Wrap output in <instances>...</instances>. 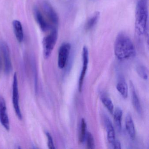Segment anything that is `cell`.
Wrapping results in <instances>:
<instances>
[{
  "label": "cell",
  "mask_w": 149,
  "mask_h": 149,
  "mask_svg": "<svg viewBox=\"0 0 149 149\" xmlns=\"http://www.w3.org/2000/svg\"><path fill=\"white\" fill-rule=\"evenodd\" d=\"M116 57L120 61L127 60L136 55V49L132 41L127 34L120 33L118 35L114 45Z\"/></svg>",
  "instance_id": "6da1fadb"
},
{
  "label": "cell",
  "mask_w": 149,
  "mask_h": 149,
  "mask_svg": "<svg viewBox=\"0 0 149 149\" xmlns=\"http://www.w3.org/2000/svg\"><path fill=\"white\" fill-rule=\"evenodd\" d=\"M148 18L147 0H137L135 15V28L139 35H143L146 32Z\"/></svg>",
  "instance_id": "7a4b0ae2"
},
{
  "label": "cell",
  "mask_w": 149,
  "mask_h": 149,
  "mask_svg": "<svg viewBox=\"0 0 149 149\" xmlns=\"http://www.w3.org/2000/svg\"><path fill=\"white\" fill-rule=\"evenodd\" d=\"M0 69L6 74H9L13 70L9 47L4 42L0 43Z\"/></svg>",
  "instance_id": "3957f363"
},
{
  "label": "cell",
  "mask_w": 149,
  "mask_h": 149,
  "mask_svg": "<svg viewBox=\"0 0 149 149\" xmlns=\"http://www.w3.org/2000/svg\"><path fill=\"white\" fill-rule=\"evenodd\" d=\"M58 38V32L56 28L51 29L49 34L44 37L42 41L43 54L44 57L47 59L51 55L52 51L55 46Z\"/></svg>",
  "instance_id": "277c9868"
},
{
  "label": "cell",
  "mask_w": 149,
  "mask_h": 149,
  "mask_svg": "<svg viewBox=\"0 0 149 149\" xmlns=\"http://www.w3.org/2000/svg\"><path fill=\"white\" fill-rule=\"evenodd\" d=\"M13 102L14 109L17 117L22 119V114L20 108L19 102V88H18V77L17 74L15 73L13 76Z\"/></svg>",
  "instance_id": "5b68a950"
},
{
  "label": "cell",
  "mask_w": 149,
  "mask_h": 149,
  "mask_svg": "<svg viewBox=\"0 0 149 149\" xmlns=\"http://www.w3.org/2000/svg\"><path fill=\"white\" fill-rule=\"evenodd\" d=\"M71 46L68 42H64L62 44L58 52V65L60 68H65L70 53Z\"/></svg>",
  "instance_id": "8992f818"
},
{
  "label": "cell",
  "mask_w": 149,
  "mask_h": 149,
  "mask_svg": "<svg viewBox=\"0 0 149 149\" xmlns=\"http://www.w3.org/2000/svg\"><path fill=\"white\" fill-rule=\"evenodd\" d=\"M42 10L46 17L54 26H57L59 22V18L56 12L51 5L47 1H44L42 4Z\"/></svg>",
  "instance_id": "52a82bcc"
},
{
  "label": "cell",
  "mask_w": 149,
  "mask_h": 149,
  "mask_svg": "<svg viewBox=\"0 0 149 149\" xmlns=\"http://www.w3.org/2000/svg\"><path fill=\"white\" fill-rule=\"evenodd\" d=\"M0 122L7 131L10 130L9 118L7 111L6 104L4 97L0 95Z\"/></svg>",
  "instance_id": "ba28073f"
},
{
  "label": "cell",
  "mask_w": 149,
  "mask_h": 149,
  "mask_svg": "<svg viewBox=\"0 0 149 149\" xmlns=\"http://www.w3.org/2000/svg\"><path fill=\"white\" fill-rule=\"evenodd\" d=\"M34 13L36 22L42 31L47 32L50 29L51 30L54 28H55L52 26L50 24H49L45 19L44 16L42 15L41 12L36 7L34 9Z\"/></svg>",
  "instance_id": "9c48e42d"
},
{
  "label": "cell",
  "mask_w": 149,
  "mask_h": 149,
  "mask_svg": "<svg viewBox=\"0 0 149 149\" xmlns=\"http://www.w3.org/2000/svg\"><path fill=\"white\" fill-rule=\"evenodd\" d=\"M83 60V67L82 69L81 75L79 80L78 89L79 91L81 92L82 89L84 80L87 72L88 63V51L87 47H84L83 49L82 53Z\"/></svg>",
  "instance_id": "30bf717a"
},
{
  "label": "cell",
  "mask_w": 149,
  "mask_h": 149,
  "mask_svg": "<svg viewBox=\"0 0 149 149\" xmlns=\"http://www.w3.org/2000/svg\"><path fill=\"white\" fill-rule=\"evenodd\" d=\"M104 123L107 132V139L110 143L112 144L115 140V132L113 125L109 118L105 117Z\"/></svg>",
  "instance_id": "8fae6325"
},
{
  "label": "cell",
  "mask_w": 149,
  "mask_h": 149,
  "mask_svg": "<svg viewBox=\"0 0 149 149\" xmlns=\"http://www.w3.org/2000/svg\"><path fill=\"white\" fill-rule=\"evenodd\" d=\"M13 27L17 40L19 42H22L24 39V33L20 22L18 20L14 21L13 22Z\"/></svg>",
  "instance_id": "7c38bea8"
},
{
  "label": "cell",
  "mask_w": 149,
  "mask_h": 149,
  "mask_svg": "<svg viewBox=\"0 0 149 149\" xmlns=\"http://www.w3.org/2000/svg\"><path fill=\"white\" fill-rule=\"evenodd\" d=\"M125 127L131 138L134 139L136 136V130L132 117L128 114L125 118Z\"/></svg>",
  "instance_id": "4fadbf2b"
},
{
  "label": "cell",
  "mask_w": 149,
  "mask_h": 149,
  "mask_svg": "<svg viewBox=\"0 0 149 149\" xmlns=\"http://www.w3.org/2000/svg\"><path fill=\"white\" fill-rule=\"evenodd\" d=\"M130 86L131 88L132 97V102L133 107L136 111L139 114H141L142 109H141L140 102H139V99L135 91L133 84L132 83H130Z\"/></svg>",
  "instance_id": "5bb4252c"
},
{
  "label": "cell",
  "mask_w": 149,
  "mask_h": 149,
  "mask_svg": "<svg viewBox=\"0 0 149 149\" xmlns=\"http://www.w3.org/2000/svg\"><path fill=\"white\" fill-rule=\"evenodd\" d=\"M116 88L124 98L128 96V89L126 83L123 79H121L117 83Z\"/></svg>",
  "instance_id": "9a60e30c"
},
{
  "label": "cell",
  "mask_w": 149,
  "mask_h": 149,
  "mask_svg": "<svg viewBox=\"0 0 149 149\" xmlns=\"http://www.w3.org/2000/svg\"><path fill=\"white\" fill-rule=\"evenodd\" d=\"M123 117V111L120 108L116 109L114 112V120L117 128L120 130L122 127V120Z\"/></svg>",
  "instance_id": "2e32d148"
},
{
  "label": "cell",
  "mask_w": 149,
  "mask_h": 149,
  "mask_svg": "<svg viewBox=\"0 0 149 149\" xmlns=\"http://www.w3.org/2000/svg\"><path fill=\"white\" fill-rule=\"evenodd\" d=\"M99 18V13H96L88 20L85 25V29L88 30L92 29L97 23Z\"/></svg>",
  "instance_id": "e0dca14e"
},
{
  "label": "cell",
  "mask_w": 149,
  "mask_h": 149,
  "mask_svg": "<svg viewBox=\"0 0 149 149\" xmlns=\"http://www.w3.org/2000/svg\"><path fill=\"white\" fill-rule=\"evenodd\" d=\"M101 101L110 113L113 114L114 111V106L111 99L105 95H103L101 97Z\"/></svg>",
  "instance_id": "ac0fdd59"
},
{
  "label": "cell",
  "mask_w": 149,
  "mask_h": 149,
  "mask_svg": "<svg viewBox=\"0 0 149 149\" xmlns=\"http://www.w3.org/2000/svg\"><path fill=\"white\" fill-rule=\"evenodd\" d=\"M86 128L87 124L84 118H82L81 121V131H80V136L79 138V142L82 143L84 142L86 137Z\"/></svg>",
  "instance_id": "d6986e66"
},
{
  "label": "cell",
  "mask_w": 149,
  "mask_h": 149,
  "mask_svg": "<svg viewBox=\"0 0 149 149\" xmlns=\"http://www.w3.org/2000/svg\"><path fill=\"white\" fill-rule=\"evenodd\" d=\"M137 73L139 77L144 80H147L148 77L147 69L143 65H139L136 68Z\"/></svg>",
  "instance_id": "ffe728a7"
},
{
  "label": "cell",
  "mask_w": 149,
  "mask_h": 149,
  "mask_svg": "<svg viewBox=\"0 0 149 149\" xmlns=\"http://www.w3.org/2000/svg\"><path fill=\"white\" fill-rule=\"evenodd\" d=\"M85 139H86L87 148L88 149L95 148V144L94 137L91 133L89 132H87Z\"/></svg>",
  "instance_id": "44dd1931"
},
{
  "label": "cell",
  "mask_w": 149,
  "mask_h": 149,
  "mask_svg": "<svg viewBox=\"0 0 149 149\" xmlns=\"http://www.w3.org/2000/svg\"><path fill=\"white\" fill-rule=\"evenodd\" d=\"M46 134L47 138L48 146L49 148L50 149H55L52 136L48 132H46Z\"/></svg>",
  "instance_id": "7402d4cb"
},
{
  "label": "cell",
  "mask_w": 149,
  "mask_h": 149,
  "mask_svg": "<svg viewBox=\"0 0 149 149\" xmlns=\"http://www.w3.org/2000/svg\"><path fill=\"white\" fill-rule=\"evenodd\" d=\"M112 145H113V148L115 149H120L121 148V144L118 140H115Z\"/></svg>",
  "instance_id": "603a6c76"
}]
</instances>
